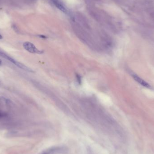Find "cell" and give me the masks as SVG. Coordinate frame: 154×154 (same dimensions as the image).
<instances>
[{
  "mask_svg": "<svg viewBox=\"0 0 154 154\" xmlns=\"http://www.w3.org/2000/svg\"><path fill=\"white\" fill-rule=\"evenodd\" d=\"M0 57L3 58L6 60H9V61L11 62L12 63L15 64V65H16L17 67H18L19 68L23 69V70H25L26 71L29 72H31V73H34V71L31 68L27 67L24 64L16 61L15 59H14L11 57L8 56L5 53L2 52L1 51H0Z\"/></svg>",
  "mask_w": 154,
  "mask_h": 154,
  "instance_id": "6da1fadb",
  "label": "cell"
},
{
  "mask_svg": "<svg viewBox=\"0 0 154 154\" xmlns=\"http://www.w3.org/2000/svg\"><path fill=\"white\" fill-rule=\"evenodd\" d=\"M23 46L24 48L28 52L31 53H36L41 54L43 53V51L39 50L37 47L34 46V44L29 41L25 42L23 44Z\"/></svg>",
  "mask_w": 154,
  "mask_h": 154,
  "instance_id": "7a4b0ae2",
  "label": "cell"
},
{
  "mask_svg": "<svg viewBox=\"0 0 154 154\" xmlns=\"http://www.w3.org/2000/svg\"><path fill=\"white\" fill-rule=\"evenodd\" d=\"M64 151L63 148L60 147H54L45 151L41 154H56Z\"/></svg>",
  "mask_w": 154,
  "mask_h": 154,
  "instance_id": "3957f363",
  "label": "cell"
},
{
  "mask_svg": "<svg viewBox=\"0 0 154 154\" xmlns=\"http://www.w3.org/2000/svg\"><path fill=\"white\" fill-rule=\"evenodd\" d=\"M132 77H133V79L135 80L136 82H137V83H139L140 84L142 85L143 86H145V87H147V88H150V85L148 83H147L146 82H145L144 80L142 79L141 78H140L137 75L134 74V75H133Z\"/></svg>",
  "mask_w": 154,
  "mask_h": 154,
  "instance_id": "277c9868",
  "label": "cell"
},
{
  "mask_svg": "<svg viewBox=\"0 0 154 154\" xmlns=\"http://www.w3.org/2000/svg\"><path fill=\"white\" fill-rule=\"evenodd\" d=\"M53 2L54 4H55V5L57 6V7L59 10H60L61 11L65 13H67V10L63 5V4L59 2L57 0H53Z\"/></svg>",
  "mask_w": 154,
  "mask_h": 154,
  "instance_id": "5b68a950",
  "label": "cell"
},
{
  "mask_svg": "<svg viewBox=\"0 0 154 154\" xmlns=\"http://www.w3.org/2000/svg\"><path fill=\"white\" fill-rule=\"evenodd\" d=\"M76 78H77V80L78 82V83H79V85H80L81 84V78L80 75L79 74H76Z\"/></svg>",
  "mask_w": 154,
  "mask_h": 154,
  "instance_id": "8992f818",
  "label": "cell"
},
{
  "mask_svg": "<svg viewBox=\"0 0 154 154\" xmlns=\"http://www.w3.org/2000/svg\"><path fill=\"white\" fill-rule=\"evenodd\" d=\"M5 116H6V114L4 113L0 112V117H3Z\"/></svg>",
  "mask_w": 154,
  "mask_h": 154,
  "instance_id": "52a82bcc",
  "label": "cell"
},
{
  "mask_svg": "<svg viewBox=\"0 0 154 154\" xmlns=\"http://www.w3.org/2000/svg\"><path fill=\"white\" fill-rule=\"evenodd\" d=\"M39 36H40V37H41V38H46L45 36H44L43 35H40Z\"/></svg>",
  "mask_w": 154,
  "mask_h": 154,
  "instance_id": "ba28073f",
  "label": "cell"
},
{
  "mask_svg": "<svg viewBox=\"0 0 154 154\" xmlns=\"http://www.w3.org/2000/svg\"><path fill=\"white\" fill-rule=\"evenodd\" d=\"M2 65V61L0 59V66H1Z\"/></svg>",
  "mask_w": 154,
  "mask_h": 154,
  "instance_id": "9c48e42d",
  "label": "cell"
},
{
  "mask_svg": "<svg viewBox=\"0 0 154 154\" xmlns=\"http://www.w3.org/2000/svg\"><path fill=\"white\" fill-rule=\"evenodd\" d=\"M2 36L0 34V39H2Z\"/></svg>",
  "mask_w": 154,
  "mask_h": 154,
  "instance_id": "30bf717a",
  "label": "cell"
}]
</instances>
